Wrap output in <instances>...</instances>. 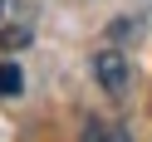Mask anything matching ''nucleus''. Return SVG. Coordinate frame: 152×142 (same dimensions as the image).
I'll return each instance as SVG.
<instances>
[{"mask_svg":"<svg viewBox=\"0 0 152 142\" xmlns=\"http://www.w3.org/2000/svg\"><path fill=\"white\" fill-rule=\"evenodd\" d=\"M79 142H132L128 127H118V122H103V118H88L83 122V137Z\"/></svg>","mask_w":152,"mask_h":142,"instance_id":"obj_2","label":"nucleus"},{"mask_svg":"<svg viewBox=\"0 0 152 142\" xmlns=\"http://www.w3.org/2000/svg\"><path fill=\"white\" fill-rule=\"evenodd\" d=\"M25 88V79H20V69H15L10 59H0V98H15V93Z\"/></svg>","mask_w":152,"mask_h":142,"instance_id":"obj_3","label":"nucleus"},{"mask_svg":"<svg viewBox=\"0 0 152 142\" xmlns=\"http://www.w3.org/2000/svg\"><path fill=\"white\" fill-rule=\"evenodd\" d=\"M93 74H98L103 93H113V98H118V93L128 88V79H132V69H128V59H123V49H98V54H93Z\"/></svg>","mask_w":152,"mask_h":142,"instance_id":"obj_1","label":"nucleus"},{"mask_svg":"<svg viewBox=\"0 0 152 142\" xmlns=\"http://www.w3.org/2000/svg\"><path fill=\"white\" fill-rule=\"evenodd\" d=\"M0 15H5V0H0Z\"/></svg>","mask_w":152,"mask_h":142,"instance_id":"obj_4","label":"nucleus"}]
</instances>
